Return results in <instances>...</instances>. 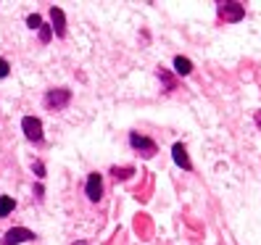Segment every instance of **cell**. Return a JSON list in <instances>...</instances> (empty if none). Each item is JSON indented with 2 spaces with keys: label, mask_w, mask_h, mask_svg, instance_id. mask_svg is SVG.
<instances>
[{
  "label": "cell",
  "mask_w": 261,
  "mask_h": 245,
  "mask_svg": "<svg viewBox=\"0 0 261 245\" xmlns=\"http://www.w3.org/2000/svg\"><path fill=\"white\" fill-rule=\"evenodd\" d=\"M129 145H132L135 150H140L145 158L156 156V143L148 140V137H143V134H137V132H132V134H129Z\"/></svg>",
  "instance_id": "1"
},
{
  "label": "cell",
  "mask_w": 261,
  "mask_h": 245,
  "mask_svg": "<svg viewBox=\"0 0 261 245\" xmlns=\"http://www.w3.org/2000/svg\"><path fill=\"white\" fill-rule=\"evenodd\" d=\"M27 240H35V232H32V229L13 227V229H8V232H6L3 245H19V242H27Z\"/></svg>",
  "instance_id": "2"
},
{
  "label": "cell",
  "mask_w": 261,
  "mask_h": 245,
  "mask_svg": "<svg viewBox=\"0 0 261 245\" xmlns=\"http://www.w3.org/2000/svg\"><path fill=\"white\" fill-rule=\"evenodd\" d=\"M69 100H71V93H69V90H64V87H61V90H50L48 98H45V103H48L50 108H56V111L66 108Z\"/></svg>",
  "instance_id": "3"
},
{
  "label": "cell",
  "mask_w": 261,
  "mask_h": 245,
  "mask_svg": "<svg viewBox=\"0 0 261 245\" xmlns=\"http://www.w3.org/2000/svg\"><path fill=\"white\" fill-rule=\"evenodd\" d=\"M21 129H24V134L29 137V140H42V121L40 119H35V116H24V121H21Z\"/></svg>",
  "instance_id": "4"
},
{
  "label": "cell",
  "mask_w": 261,
  "mask_h": 245,
  "mask_svg": "<svg viewBox=\"0 0 261 245\" xmlns=\"http://www.w3.org/2000/svg\"><path fill=\"white\" fill-rule=\"evenodd\" d=\"M243 13H245V8L240 3H219V19H224V21H240Z\"/></svg>",
  "instance_id": "5"
},
{
  "label": "cell",
  "mask_w": 261,
  "mask_h": 245,
  "mask_svg": "<svg viewBox=\"0 0 261 245\" xmlns=\"http://www.w3.org/2000/svg\"><path fill=\"white\" fill-rule=\"evenodd\" d=\"M85 193H87L90 201H100V195H103V179H100L98 172L87 177V187H85Z\"/></svg>",
  "instance_id": "6"
},
{
  "label": "cell",
  "mask_w": 261,
  "mask_h": 245,
  "mask_svg": "<svg viewBox=\"0 0 261 245\" xmlns=\"http://www.w3.org/2000/svg\"><path fill=\"white\" fill-rule=\"evenodd\" d=\"M50 21H53V32L58 37H66V16H64V11L61 8H50Z\"/></svg>",
  "instance_id": "7"
},
{
  "label": "cell",
  "mask_w": 261,
  "mask_h": 245,
  "mask_svg": "<svg viewBox=\"0 0 261 245\" xmlns=\"http://www.w3.org/2000/svg\"><path fill=\"white\" fill-rule=\"evenodd\" d=\"M172 156H174V161H177V166H182V169H193V164H190V158H188V150H185V145H174L172 148Z\"/></svg>",
  "instance_id": "8"
},
{
  "label": "cell",
  "mask_w": 261,
  "mask_h": 245,
  "mask_svg": "<svg viewBox=\"0 0 261 245\" xmlns=\"http://www.w3.org/2000/svg\"><path fill=\"white\" fill-rule=\"evenodd\" d=\"M174 71H177L179 76H188V74L193 71L190 58H182V56H177V58H174Z\"/></svg>",
  "instance_id": "9"
},
{
  "label": "cell",
  "mask_w": 261,
  "mask_h": 245,
  "mask_svg": "<svg viewBox=\"0 0 261 245\" xmlns=\"http://www.w3.org/2000/svg\"><path fill=\"white\" fill-rule=\"evenodd\" d=\"M13 206H16V201H13L11 195H3V198H0V219L8 216V213L13 211Z\"/></svg>",
  "instance_id": "10"
},
{
  "label": "cell",
  "mask_w": 261,
  "mask_h": 245,
  "mask_svg": "<svg viewBox=\"0 0 261 245\" xmlns=\"http://www.w3.org/2000/svg\"><path fill=\"white\" fill-rule=\"evenodd\" d=\"M27 24H29V29H40L42 26V19L37 16V13H32V16L27 19Z\"/></svg>",
  "instance_id": "11"
},
{
  "label": "cell",
  "mask_w": 261,
  "mask_h": 245,
  "mask_svg": "<svg viewBox=\"0 0 261 245\" xmlns=\"http://www.w3.org/2000/svg\"><path fill=\"white\" fill-rule=\"evenodd\" d=\"M50 35H53L50 26H40V40H42V42H50Z\"/></svg>",
  "instance_id": "12"
},
{
  "label": "cell",
  "mask_w": 261,
  "mask_h": 245,
  "mask_svg": "<svg viewBox=\"0 0 261 245\" xmlns=\"http://www.w3.org/2000/svg\"><path fill=\"white\" fill-rule=\"evenodd\" d=\"M129 174H132V169H114V177L116 179H127Z\"/></svg>",
  "instance_id": "13"
},
{
  "label": "cell",
  "mask_w": 261,
  "mask_h": 245,
  "mask_svg": "<svg viewBox=\"0 0 261 245\" xmlns=\"http://www.w3.org/2000/svg\"><path fill=\"white\" fill-rule=\"evenodd\" d=\"M3 76H8V61L0 58V79H3Z\"/></svg>",
  "instance_id": "14"
},
{
  "label": "cell",
  "mask_w": 261,
  "mask_h": 245,
  "mask_svg": "<svg viewBox=\"0 0 261 245\" xmlns=\"http://www.w3.org/2000/svg\"><path fill=\"white\" fill-rule=\"evenodd\" d=\"M32 169H35V172H37V177H45V166H42V164H40V161H37V164H35V166H32Z\"/></svg>",
  "instance_id": "15"
},
{
  "label": "cell",
  "mask_w": 261,
  "mask_h": 245,
  "mask_svg": "<svg viewBox=\"0 0 261 245\" xmlns=\"http://www.w3.org/2000/svg\"><path fill=\"white\" fill-rule=\"evenodd\" d=\"M256 121H258V127H261V111H258V114H256Z\"/></svg>",
  "instance_id": "16"
}]
</instances>
